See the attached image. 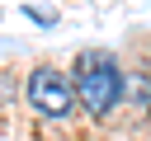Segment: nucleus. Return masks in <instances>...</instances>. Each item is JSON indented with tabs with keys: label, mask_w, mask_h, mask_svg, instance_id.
<instances>
[{
	"label": "nucleus",
	"mask_w": 151,
	"mask_h": 141,
	"mask_svg": "<svg viewBox=\"0 0 151 141\" xmlns=\"http://www.w3.org/2000/svg\"><path fill=\"white\" fill-rule=\"evenodd\" d=\"M123 80L127 75L118 70V61L109 52H80L76 56V99H80V108L90 118H104V113L118 108V99L127 89Z\"/></svg>",
	"instance_id": "1"
},
{
	"label": "nucleus",
	"mask_w": 151,
	"mask_h": 141,
	"mask_svg": "<svg viewBox=\"0 0 151 141\" xmlns=\"http://www.w3.org/2000/svg\"><path fill=\"white\" fill-rule=\"evenodd\" d=\"M28 103L42 113V118H66L80 99H76V80L61 75L57 66H38L28 75Z\"/></svg>",
	"instance_id": "2"
}]
</instances>
